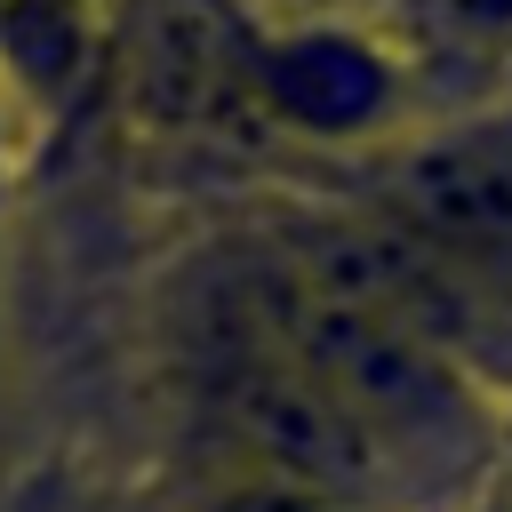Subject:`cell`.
<instances>
[{"instance_id": "8992f818", "label": "cell", "mask_w": 512, "mask_h": 512, "mask_svg": "<svg viewBox=\"0 0 512 512\" xmlns=\"http://www.w3.org/2000/svg\"><path fill=\"white\" fill-rule=\"evenodd\" d=\"M408 0H248V24H320V16H344V24H392Z\"/></svg>"}, {"instance_id": "3957f363", "label": "cell", "mask_w": 512, "mask_h": 512, "mask_svg": "<svg viewBox=\"0 0 512 512\" xmlns=\"http://www.w3.org/2000/svg\"><path fill=\"white\" fill-rule=\"evenodd\" d=\"M240 88L264 120H280L304 144L328 152H376L400 128L432 120L416 64L400 56V40L384 24H248L240 40Z\"/></svg>"}, {"instance_id": "52a82bcc", "label": "cell", "mask_w": 512, "mask_h": 512, "mask_svg": "<svg viewBox=\"0 0 512 512\" xmlns=\"http://www.w3.org/2000/svg\"><path fill=\"white\" fill-rule=\"evenodd\" d=\"M472 512H512V480H504V472H496V480H488V488H480V496H472Z\"/></svg>"}, {"instance_id": "5b68a950", "label": "cell", "mask_w": 512, "mask_h": 512, "mask_svg": "<svg viewBox=\"0 0 512 512\" xmlns=\"http://www.w3.org/2000/svg\"><path fill=\"white\" fill-rule=\"evenodd\" d=\"M208 512H352V504L312 496V488H288V480H256V472H240L232 488L208 496Z\"/></svg>"}, {"instance_id": "7a4b0ae2", "label": "cell", "mask_w": 512, "mask_h": 512, "mask_svg": "<svg viewBox=\"0 0 512 512\" xmlns=\"http://www.w3.org/2000/svg\"><path fill=\"white\" fill-rule=\"evenodd\" d=\"M352 200L424 240L480 304H512V96L432 112L360 152Z\"/></svg>"}, {"instance_id": "6da1fadb", "label": "cell", "mask_w": 512, "mask_h": 512, "mask_svg": "<svg viewBox=\"0 0 512 512\" xmlns=\"http://www.w3.org/2000/svg\"><path fill=\"white\" fill-rule=\"evenodd\" d=\"M232 320L248 336H264L280 360H296L368 432H384L440 488V504H472L504 472L512 424H504V400L480 360H464V352H448L368 304H344L272 256H256V272L240 280Z\"/></svg>"}, {"instance_id": "277c9868", "label": "cell", "mask_w": 512, "mask_h": 512, "mask_svg": "<svg viewBox=\"0 0 512 512\" xmlns=\"http://www.w3.org/2000/svg\"><path fill=\"white\" fill-rule=\"evenodd\" d=\"M432 112L512 96V0H408L392 24Z\"/></svg>"}]
</instances>
